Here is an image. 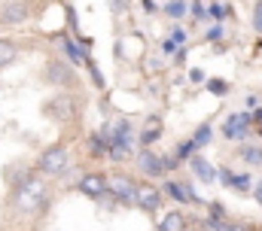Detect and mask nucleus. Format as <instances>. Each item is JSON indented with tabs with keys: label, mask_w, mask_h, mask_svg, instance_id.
Listing matches in <instances>:
<instances>
[{
	"label": "nucleus",
	"mask_w": 262,
	"mask_h": 231,
	"mask_svg": "<svg viewBox=\"0 0 262 231\" xmlns=\"http://www.w3.org/2000/svg\"><path fill=\"white\" fill-rule=\"evenodd\" d=\"M159 231H189V216H186L183 210H171V213L162 216Z\"/></svg>",
	"instance_id": "4468645a"
},
{
	"label": "nucleus",
	"mask_w": 262,
	"mask_h": 231,
	"mask_svg": "<svg viewBox=\"0 0 262 231\" xmlns=\"http://www.w3.org/2000/svg\"><path fill=\"white\" fill-rule=\"evenodd\" d=\"M253 31H256V34H262V0H256V3H253Z\"/></svg>",
	"instance_id": "393cba45"
},
{
	"label": "nucleus",
	"mask_w": 262,
	"mask_h": 231,
	"mask_svg": "<svg viewBox=\"0 0 262 231\" xmlns=\"http://www.w3.org/2000/svg\"><path fill=\"white\" fill-rule=\"evenodd\" d=\"M110 146H113V143H110V140H107L101 131H95V134L89 137V152H92L95 158H104V155H110Z\"/></svg>",
	"instance_id": "2eb2a0df"
},
{
	"label": "nucleus",
	"mask_w": 262,
	"mask_h": 231,
	"mask_svg": "<svg viewBox=\"0 0 262 231\" xmlns=\"http://www.w3.org/2000/svg\"><path fill=\"white\" fill-rule=\"evenodd\" d=\"M204 207H207V213H210V216H207L210 222H226V219H229V210H226L220 201H207Z\"/></svg>",
	"instance_id": "412c9836"
},
{
	"label": "nucleus",
	"mask_w": 262,
	"mask_h": 231,
	"mask_svg": "<svg viewBox=\"0 0 262 231\" xmlns=\"http://www.w3.org/2000/svg\"><path fill=\"white\" fill-rule=\"evenodd\" d=\"M241 158H244V165L262 168V146L259 143H247V146H241Z\"/></svg>",
	"instance_id": "f3484780"
},
{
	"label": "nucleus",
	"mask_w": 262,
	"mask_h": 231,
	"mask_svg": "<svg viewBox=\"0 0 262 231\" xmlns=\"http://www.w3.org/2000/svg\"><path fill=\"white\" fill-rule=\"evenodd\" d=\"M207 15H210V21L223 25V21L232 15V6H223V3H210V6H207Z\"/></svg>",
	"instance_id": "aec40b11"
},
{
	"label": "nucleus",
	"mask_w": 262,
	"mask_h": 231,
	"mask_svg": "<svg viewBox=\"0 0 262 231\" xmlns=\"http://www.w3.org/2000/svg\"><path fill=\"white\" fill-rule=\"evenodd\" d=\"M210 140H213V128H210L207 122H204V125H198L195 134H192V143H195V149H204Z\"/></svg>",
	"instance_id": "6ab92c4d"
},
{
	"label": "nucleus",
	"mask_w": 262,
	"mask_h": 231,
	"mask_svg": "<svg viewBox=\"0 0 262 231\" xmlns=\"http://www.w3.org/2000/svg\"><path fill=\"white\" fill-rule=\"evenodd\" d=\"M259 137H262V128H259Z\"/></svg>",
	"instance_id": "c9c22d12"
},
{
	"label": "nucleus",
	"mask_w": 262,
	"mask_h": 231,
	"mask_svg": "<svg viewBox=\"0 0 262 231\" xmlns=\"http://www.w3.org/2000/svg\"><path fill=\"white\" fill-rule=\"evenodd\" d=\"M159 137H162V125H146V131L140 134V140H137V143H140L143 149H152V146L159 143Z\"/></svg>",
	"instance_id": "a211bd4d"
},
{
	"label": "nucleus",
	"mask_w": 262,
	"mask_h": 231,
	"mask_svg": "<svg viewBox=\"0 0 262 231\" xmlns=\"http://www.w3.org/2000/svg\"><path fill=\"white\" fill-rule=\"evenodd\" d=\"M37 173H43V176H58V173H64L70 168V152H67V143H52V146H46L43 152H40V158H37Z\"/></svg>",
	"instance_id": "f03ea898"
},
{
	"label": "nucleus",
	"mask_w": 262,
	"mask_h": 231,
	"mask_svg": "<svg viewBox=\"0 0 262 231\" xmlns=\"http://www.w3.org/2000/svg\"><path fill=\"white\" fill-rule=\"evenodd\" d=\"M253 198H256V201L262 204V179L256 182V186H253Z\"/></svg>",
	"instance_id": "473e14b6"
},
{
	"label": "nucleus",
	"mask_w": 262,
	"mask_h": 231,
	"mask_svg": "<svg viewBox=\"0 0 262 231\" xmlns=\"http://www.w3.org/2000/svg\"><path fill=\"white\" fill-rule=\"evenodd\" d=\"M192 18H195V21H210V15H207V9L201 6V0L192 3Z\"/></svg>",
	"instance_id": "cd10ccee"
},
{
	"label": "nucleus",
	"mask_w": 262,
	"mask_h": 231,
	"mask_svg": "<svg viewBox=\"0 0 262 231\" xmlns=\"http://www.w3.org/2000/svg\"><path fill=\"white\" fill-rule=\"evenodd\" d=\"M204 88H207L213 98H226V95H229V82H226V79H207Z\"/></svg>",
	"instance_id": "b1692460"
},
{
	"label": "nucleus",
	"mask_w": 262,
	"mask_h": 231,
	"mask_svg": "<svg viewBox=\"0 0 262 231\" xmlns=\"http://www.w3.org/2000/svg\"><path fill=\"white\" fill-rule=\"evenodd\" d=\"M76 189H79L85 198H92V201H101V198L107 195V176H104V173H85V176H79Z\"/></svg>",
	"instance_id": "6e6552de"
},
{
	"label": "nucleus",
	"mask_w": 262,
	"mask_h": 231,
	"mask_svg": "<svg viewBox=\"0 0 262 231\" xmlns=\"http://www.w3.org/2000/svg\"><path fill=\"white\" fill-rule=\"evenodd\" d=\"M143 9L146 12H156V0H143Z\"/></svg>",
	"instance_id": "f704fd0d"
},
{
	"label": "nucleus",
	"mask_w": 262,
	"mask_h": 231,
	"mask_svg": "<svg viewBox=\"0 0 262 231\" xmlns=\"http://www.w3.org/2000/svg\"><path fill=\"white\" fill-rule=\"evenodd\" d=\"M46 79L61 91V88H76L79 85V76H76V67H70L64 58H49L46 61Z\"/></svg>",
	"instance_id": "39448f33"
},
{
	"label": "nucleus",
	"mask_w": 262,
	"mask_h": 231,
	"mask_svg": "<svg viewBox=\"0 0 262 231\" xmlns=\"http://www.w3.org/2000/svg\"><path fill=\"white\" fill-rule=\"evenodd\" d=\"M137 207H140L143 213H156V210L162 207V189H156L152 182L140 186V195H137Z\"/></svg>",
	"instance_id": "f8f14e48"
},
{
	"label": "nucleus",
	"mask_w": 262,
	"mask_h": 231,
	"mask_svg": "<svg viewBox=\"0 0 262 231\" xmlns=\"http://www.w3.org/2000/svg\"><path fill=\"white\" fill-rule=\"evenodd\" d=\"M256 104H259V98H256V95H247V107L256 110Z\"/></svg>",
	"instance_id": "72a5a7b5"
},
{
	"label": "nucleus",
	"mask_w": 262,
	"mask_h": 231,
	"mask_svg": "<svg viewBox=\"0 0 262 231\" xmlns=\"http://www.w3.org/2000/svg\"><path fill=\"white\" fill-rule=\"evenodd\" d=\"M107 192L119 201V204H137V195H140V186L131 179L128 173L113 171L107 176Z\"/></svg>",
	"instance_id": "20e7f679"
},
{
	"label": "nucleus",
	"mask_w": 262,
	"mask_h": 231,
	"mask_svg": "<svg viewBox=\"0 0 262 231\" xmlns=\"http://www.w3.org/2000/svg\"><path fill=\"white\" fill-rule=\"evenodd\" d=\"M189 79H192V82H204V73H201L198 67H192V70H189Z\"/></svg>",
	"instance_id": "2f4dec72"
},
{
	"label": "nucleus",
	"mask_w": 262,
	"mask_h": 231,
	"mask_svg": "<svg viewBox=\"0 0 262 231\" xmlns=\"http://www.w3.org/2000/svg\"><path fill=\"white\" fill-rule=\"evenodd\" d=\"M12 204H15L21 213H28V216L43 213L46 204H49V189H46V182H43L40 176H34V171H31L21 182L12 186Z\"/></svg>",
	"instance_id": "f257e3e1"
},
{
	"label": "nucleus",
	"mask_w": 262,
	"mask_h": 231,
	"mask_svg": "<svg viewBox=\"0 0 262 231\" xmlns=\"http://www.w3.org/2000/svg\"><path fill=\"white\" fill-rule=\"evenodd\" d=\"M204 40H207V43H216V40H223V25H213V28H207V31H204Z\"/></svg>",
	"instance_id": "a878e982"
},
{
	"label": "nucleus",
	"mask_w": 262,
	"mask_h": 231,
	"mask_svg": "<svg viewBox=\"0 0 262 231\" xmlns=\"http://www.w3.org/2000/svg\"><path fill=\"white\" fill-rule=\"evenodd\" d=\"M189 168H192V173H195L201 182H216V179H220V171H216L204 155H198V152L189 158Z\"/></svg>",
	"instance_id": "ddd939ff"
},
{
	"label": "nucleus",
	"mask_w": 262,
	"mask_h": 231,
	"mask_svg": "<svg viewBox=\"0 0 262 231\" xmlns=\"http://www.w3.org/2000/svg\"><path fill=\"white\" fill-rule=\"evenodd\" d=\"M165 192H168V198H174L177 204H201V198H198L195 192H192V186L189 182H180V179H171V182H165Z\"/></svg>",
	"instance_id": "9d476101"
},
{
	"label": "nucleus",
	"mask_w": 262,
	"mask_h": 231,
	"mask_svg": "<svg viewBox=\"0 0 262 231\" xmlns=\"http://www.w3.org/2000/svg\"><path fill=\"white\" fill-rule=\"evenodd\" d=\"M137 171L143 173V176H162V173H168L165 155H159V152H152V149H143V152L137 155Z\"/></svg>",
	"instance_id": "1a4fd4ad"
},
{
	"label": "nucleus",
	"mask_w": 262,
	"mask_h": 231,
	"mask_svg": "<svg viewBox=\"0 0 262 231\" xmlns=\"http://www.w3.org/2000/svg\"><path fill=\"white\" fill-rule=\"evenodd\" d=\"M195 152H198V149H195V143H192V137L180 140V143H177V149H174V155H177L180 161H189V158H192Z\"/></svg>",
	"instance_id": "5701e85b"
},
{
	"label": "nucleus",
	"mask_w": 262,
	"mask_h": 231,
	"mask_svg": "<svg viewBox=\"0 0 262 231\" xmlns=\"http://www.w3.org/2000/svg\"><path fill=\"white\" fill-rule=\"evenodd\" d=\"M220 182L226 189H235V192H253V186H256L250 179V173H235V171H229V168L220 171Z\"/></svg>",
	"instance_id": "9b49d317"
},
{
	"label": "nucleus",
	"mask_w": 262,
	"mask_h": 231,
	"mask_svg": "<svg viewBox=\"0 0 262 231\" xmlns=\"http://www.w3.org/2000/svg\"><path fill=\"white\" fill-rule=\"evenodd\" d=\"M31 18V3L28 0H12L6 6H0V25L3 28H15V25H25Z\"/></svg>",
	"instance_id": "423d86ee"
},
{
	"label": "nucleus",
	"mask_w": 262,
	"mask_h": 231,
	"mask_svg": "<svg viewBox=\"0 0 262 231\" xmlns=\"http://www.w3.org/2000/svg\"><path fill=\"white\" fill-rule=\"evenodd\" d=\"M250 125H253L250 113H229L226 122H223V137L226 140H241L250 131Z\"/></svg>",
	"instance_id": "0eeeda50"
},
{
	"label": "nucleus",
	"mask_w": 262,
	"mask_h": 231,
	"mask_svg": "<svg viewBox=\"0 0 262 231\" xmlns=\"http://www.w3.org/2000/svg\"><path fill=\"white\" fill-rule=\"evenodd\" d=\"M165 12H168V18H183L189 12V3L186 0H168L165 3Z\"/></svg>",
	"instance_id": "4be33fe9"
},
{
	"label": "nucleus",
	"mask_w": 262,
	"mask_h": 231,
	"mask_svg": "<svg viewBox=\"0 0 262 231\" xmlns=\"http://www.w3.org/2000/svg\"><path fill=\"white\" fill-rule=\"evenodd\" d=\"M250 119H253V125H256V128H262V107H256V110L250 113Z\"/></svg>",
	"instance_id": "7c9ffc66"
},
{
	"label": "nucleus",
	"mask_w": 262,
	"mask_h": 231,
	"mask_svg": "<svg viewBox=\"0 0 262 231\" xmlns=\"http://www.w3.org/2000/svg\"><path fill=\"white\" fill-rule=\"evenodd\" d=\"M171 40H174V43L183 49V46H186V31H183L180 25H174V28H171Z\"/></svg>",
	"instance_id": "bb28decb"
},
{
	"label": "nucleus",
	"mask_w": 262,
	"mask_h": 231,
	"mask_svg": "<svg viewBox=\"0 0 262 231\" xmlns=\"http://www.w3.org/2000/svg\"><path fill=\"white\" fill-rule=\"evenodd\" d=\"M79 98L76 95H70V91H58V95H52L46 104H43V115H49L52 122H73L76 115H79Z\"/></svg>",
	"instance_id": "7ed1b4c3"
},
{
	"label": "nucleus",
	"mask_w": 262,
	"mask_h": 231,
	"mask_svg": "<svg viewBox=\"0 0 262 231\" xmlns=\"http://www.w3.org/2000/svg\"><path fill=\"white\" fill-rule=\"evenodd\" d=\"M165 165H168V173H171V171L180 168V158H177V155H165Z\"/></svg>",
	"instance_id": "c756f323"
},
{
	"label": "nucleus",
	"mask_w": 262,
	"mask_h": 231,
	"mask_svg": "<svg viewBox=\"0 0 262 231\" xmlns=\"http://www.w3.org/2000/svg\"><path fill=\"white\" fill-rule=\"evenodd\" d=\"M162 52H165V55H177V52H180V46L168 37V40H162Z\"/></svg>",
	"instance_id": "c85d7f7f"
},
{
	"label": "nucleus",
	"mask_w": 262,
	"mask_h": 231,
	"mask_svg": "<svg viewBox=\"0 0 262 231\" xmlns=\"http://www.w3.org/2000/svg\"><path fill=\"white\" fill-rule=\"evenodd\" d=\"M15 58H18V43L9 40V37H0V70L9 67Z\"/></svg>",
	"instance_id": "dca6fc26"
}]
</instances>
